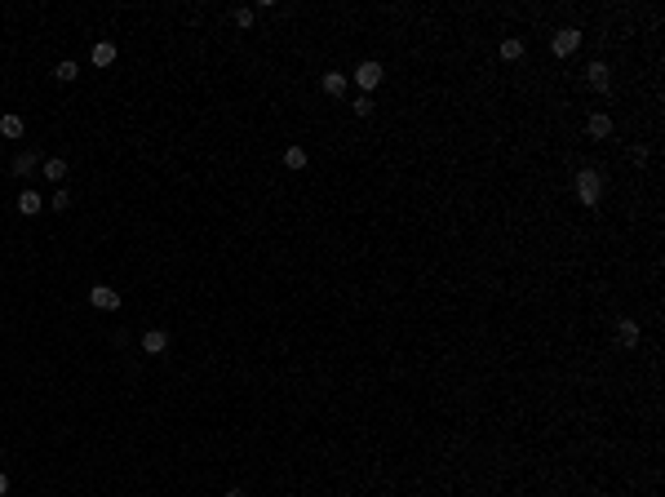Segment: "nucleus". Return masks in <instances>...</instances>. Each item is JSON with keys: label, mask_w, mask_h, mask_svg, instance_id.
Segmentation results:
<instances>
[{"label": "nucleus", "mask_w": 665, "mask_h": 497, "mask_svg": "<svg viewBox=\"0 0 665 497\" xmlns=\"http://www.w3.org/2000/svg\"><path fill=\"white\" fill-rule=\"evenodd\" d=\"M586 80L594 84L599 93H607V89H612V71H607V62H590V67H586Z\"/></svg>", "instance_id": "7"}, {"label": "nucleus", "mask_w": 665, "mask_h": 497, "mask_svg": "<svg viewBox=\"0 0 665 497\" xmlns=\"http://www.w3.org/2000/svg\"><path fill=\"white\" fill-rule=\"evenodd\" d=\"M53 209H71V191H67V186H58V191H53Z\"/></svg>", "instance_id": "19"}, {"label": "nucleus", "mask_w": 665, "mask_h": 497, "mask_svg": "<svg viewBox=\"0 0 665 497\" xmlns=\"http://www.w3.org/2000/svg\"><path fill=\"white\" fill-rule=\"evenodd\" d=\"M67 169H71V165L62 160V156H49V160H45V169H40V173L49 178V182H58V186H62V182H67Z\"/></svg>", "instance_id": "11"}, {"label": "nucleus", "mask_w": 665, "mask_h": 497, "mask_svg": "<svg viewBox=\"0 0 665 497\" xmlns=\"http://www.w3.org/2000/svg\"><path fill=\"white\" fill-rule=\"evenodd\" d=\"M577 200H581L586 209H594V204L603 200V173H599V169H581V173H577Z\"/></svg>", "instance_id": "1"}, {"label": "nucleus", "mask_w": 665, "mask_h": 497, "mask_svg": "<svg viewBox=\"0 0 665 497\" xmlns=\"http://www.w3.org/2000/svg\"><path fill=\"white\" fill-rule=\"evenodd\" d=\"M32 169H36V156H32V151H18L14 160H9V173H18V178H27Z\"/></svg>", "instance_id": "16"}, {"label": "nucleus", "mask_w": 665, "mask_h": 497, "mask_svg": "<svg viewBox=\"0 0 665 497\" xmlns=\"http://www.w3.org/2000/svg\"><path fill=\"white\" fill-rule=\"evenodd\" d=\"M577 49H581V32H577V27H559L555 40H550V53H555V58H573Z\"/></svg>", "instance_id": "2"}, {"label": "nucleus", "mask_w": 665, "mask_h": 497, "mask_svg": "<svg viewBox=\"0 0 665 497\" xmlns=\"http://www.w3.org/2000/svg\"><path fill=\"white\" fill-rule=\"evenodd\" d=\"M142 351H147V355H164V351H168V333H164V329H147V333H142Z\"/></svg>", "instance_id": "9"}, {"label": "nucleus", "mask_w": 665, "mask_h": 497, "mask_svg": "<svg viewBox=\"0 0 665 497\" xmlns=\"http://www.w3.org/2000/svg\"><path fill=\"white\" fill-rule=\"evenodd\" d=\"M373 107H377V102H373L368 93H360V98H355V116H360V120H364V116H373Z\"/></svg>", "instance_id": "18"}, {"label": "nucleus", "mask_w": 665, "mask_h": 497, "mask_svg": "<svg viewBox=\"0 0 665 497\" xmlns=\"http://www.w3.org/2000/svg\"><path fill=\"white\" fill-rule=\"evenodd\" d=\"M116 45H111V40H98V45H93V67H102V71H107L111 67V62H116Z\"/></svg>", "instance_id": "13"}, {"label": "nucleus", "mask_w": 665, "mask_h": 497, "mask_svg": "<svg viewBox=\"0 0 665 497\" xmlns=\"http://www.w3.org/2000/svg\"><path fill=\"white\" fill-rule=\"evenodd\" d=\"M0 134L9 138V143H18V138L27 134V125H23V116H14V111H5V116H0Z\"/></svg>", "instance_id": "10"}, {"label": "nucleus", "mask_w": 665, "mask_h": 497, "mask_svg": "<svg viewBox=\"0 0 665 497\" xmlns=\"http://www.w3.org/2000/svg\"><path fill=\"white\" fill-rule=\"evenodd\" d=\"M89 302L98 306V311H120V289H111V284H93V289H89Z\"/></svg>", "instance_id": "4"}, {"label": "nucleus", "mask_w": 665, "mask_h": 497, "mask_svg": "<svg viewBox=\"0 0 665 497\" xmlns=\"http://www.w3.org/2000/svg\"><path fill=\"white\" fill-rule=\"evenodd\" d=\"M639 320H616V346H625V351H630V346H639Z\"/></svg>", "instance_id": "8"}, {"label": "nucleus", "mask_w": 665, "mask_h": 497, "mask_svg": "<svg viewBox=\"0 0 665 497\" xmlns=\"http://www.w3.org/2000/svg\"><path fill=\"white\" fill-rule=\"evenodd\" d=\"M76 76H80V67H76V62H71V58H62L58 67H53V80H62V84H71Z\"/></svg>", "instance_id": "17"}, {"label": "nucleus", "mask_w": 665, "mask_h": 497, "mask_svg": "<svg viewBox=\"0 0 665 497\" xmlns=\"http://www.w3.org/2000/svg\"><path fill=\"white\" fill-rule=\"evenodd\" d=\"M586 134H590V138H599V143H603V138H612V116H607V111H590Z\"/></svg>", "instance_id": "5"}, {"label": "nucleus", "mask_w": 665, "mask_h": 497, "mask_svg": "<svg viewBox=\"0 0 665 497\" xmlns=\"http://www.w3.org/2000/svg\"><path fill=\"white\" fill-rule=\"evenodd\" d=\"M381 76H386V67H381L377 58H368V62H360V67H355V84H360L364 93H368V89H377V84H381Z\"/></svg>", "instance_id": "3"}, {"label": "nucleus", "mask_w": 665, "mask_h": 497, "mask_svg": "<svg viewBox=\"0 0 665 497\" xmlns=\"http://www.w3.org/2000/svg\"><path fill=\"white\" fill-rule=\"evenodd\" d=\"M306 160H311V156H306V147H297V143H288V147H284V169L302 173V169H306Z\"/></svg>", "instance_id": "12"}, {"label": "nucleus", "mask_w": 665, "mask_h": 497, "mask_svg": "<svg viewBox=\"0 0 665 497\" xmlns=\"http://www.w3.org/2000/svg\"><path fill=\"white\" fill-rule=\"evenodd\" d=\"M5 493H9V475L0 471V497H5Z\"/></svg>", "instance_id": "21"}, {"label": "nucleus", "mask_w": 665, "mask_h": 497, "mask_svg": "<svg viewBox=\"0 0 665 497\" xmlns=\"http://www.w3.org/2000/svg\"><path fill=\"white\" fill-rule=\"evenodd\" d=\"M320 89L329 93V98H342V93L351 89V76H346V71H324V76H320Z\"/></svg>", "instance_id": "6"}, {"label": "nucleus", "mask_w": 665, "mask_h": 497, "mask_svg": "<svg viewBox=\"0 0 665 497\" xmlns=\"http://www.w3.org/2000/svg\"><path fill=\"white\" fill-rule=\"evenodd\" d=\"M227 497H249V493L244 489H227Z\"/></svg>", "instance_id": "22"}, {"label": "nucleus", "mask_w": 665, "mask_h": 497, "mask_svg": "<svg viewBox=\"0 0 665 497\" xmlns=\"http://www.w3.org/2000/svg\"><path fill=\"white\" fill-rule=\"evenodd\" d=\"M497 53H501V62H519L523 58V40L519 36H505V40L497 45Z\"/></svg>", "instance_id": "14"}, {"label": "nucleus", "mask_w": 665, "mask_h": 497, "mask_svg": "<svg viewBox=\"0 0 665 497\" xmlns=\"http://www.w3.org/2000/svg\"><path fill=\"white\" fill-rule=\"evenodd\" d=\"M231 18H236L240 27H253V18H258V14H253V9H236V14H231Z\"/></svg>", "instance_id": "20"}, {"label": "nucleus", "mask_w": 665, "mask_h": 497, "mask_svg": "<svg viewBox=\"0 0 665 497\" xmlns=\"http://www.w3.org/2000/svg\"><path fill=\"white\" fill-rule=\"evenodd\" d=\"M40 209H45V200H40L36 191H23V195H18V213H27V218H36Z\"/></svg>", "instance_id": "15"}]
</instances>
